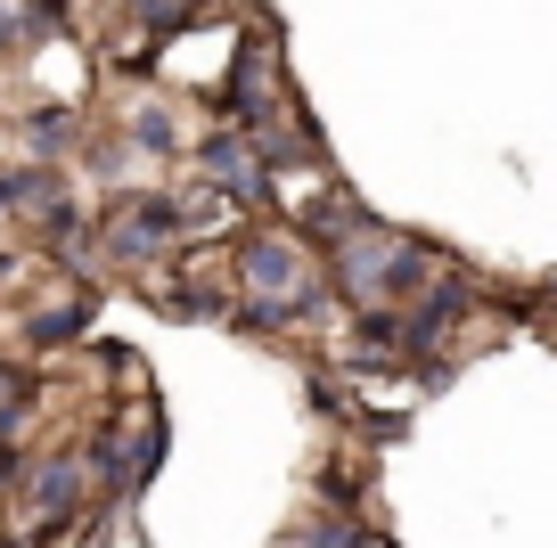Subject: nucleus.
Instances as JSON below:
<instances>
[{
    "instance_id": "10",
    "label": "nucleus",
    "mask_w": 557,
    "mask_h": 548,
    "mask_svg": "<svg viewBox=\"0 0 557 548\" xmlns=\"http://www.w3.org/2000/svg\"><path fill=\"white\" fill-rule=\"evenodd\" d=\"M66 132H74V115H66V107H50V115H34V123H25V139H34L41 155H50V148H66Z\"/></svg>"
},
{
    "instance_id": "5",
    "label": "nucleus",
    "mask_w": 557,
    "mask_h": 548,
    "mask_svg": "<svg viewBox=\"0 0 557 548\" xmlns=\"http://www.w3.org/2000/svg\"><path fill=\"white\" fill-rule=\"evenodd\" d=\"M197 164H206V180L222 197H238V205H271V172H262V155H255L246 132H206Z\"/></svg>"
},
{
    "instance_id": "3",
    "label": "nucleus",
    "mask_w": 557,
    "mask_h": 548,
    "mask_svg": "<svg viewBox=\"0 0 557 548\" xmlns=\"http://www.w3.org/2000/svg\"><path fill=\"white\" fill-rule=\"evenodd\" d=\"M181 229H189V222H181V197H123L115 222H107L99 238H107V254H115V262H139V271H148Z\"/></svg>"
},
{
    "instance_id": "7",
    "label": "nucleus",
    "mask_w": 557,
    "mask_h": 548,
    "mask_svg": "<svg viewBox=\"0 0 557 548\" xmlns=\"http://www.w3.org/2000/svg\"><path fill=\"white\" fill-rule=\"evenodd\" d=\"M50 213L58 205V172H0V213Z\"/></svg>"
},
{
    "instance_id": "2",
    "label": "nucleus",
    "mask_w": 557,
    "mask_h": 548,
    "mask_svg": "<svg viewBox=\"0 0 557 548\" xmlns=\"http://www.w3.org/2000/svg\"><path fill=\"white\" fill-rule=\"evenodd\" d=\"M238 287L255 295V303H287V311H296L304 295L320 287V278L304 271L296 238H271V229H255V238H238Z\"/></svg>"
},
{
    "instance_id": "6",
    "label": "nucleus",
    "mask_w": 557,
    "mask_h": 548,
    "mask_svg": "<svg viewBox=\"0 0 557 548\" xmlns=\"http://www.w3.org/2000/svg\"><path fill=\"white\" fill-rule=\"evenodd\" d=\"M83 327H90V295H74V303H58V311H34V320H25V344L50 352V344H74Z\"/></svg>"
},
{
    "instance_id": "9",
    "label": "nucleus",
    "mask_w": 557,
    "mask_h": 548,
    "mask_svg": "<svg viewBox=\"0 0 557 548\" xmlns=\"http://www.w3.org/2000/svg\"><path fill=\"white\" fill-rule=\"evenodd\" d=\"M173 139H181V132H173V115H164V107H139V115H132V148H157V155H164Z\"/></svg>"
},
{
    "instance_id": "8",
    "label": "nucleus",
    "mask_w": 557,
    "mask_h": 548,
    "mask_svg": "<svg viewBox=\"0 0 557 548\" xmlns=\"http://www.w3.org/2000/svg\"><path fill=\"white\" fill-rule=\"evenodd\" d=\"M197 9H206V0H132V25H148L157 41H173V34H189Z\"/></svg>"
},
{
    "instance_id": "1",
    "label": "nucleus",
    "mask_w": 557,
    "mask_h": 548,
    "mask_svg": "<svg viewBox=\"0 0 557 548\" xmlns=\"http://www.w3.org/2000/svg\"><path fill=\"white\" fill-rule=\"evenodd\" d=\"M418 287H426V246L418 238L369 229V238L336 246V295L345 303H410Z\"/></svg>"
},
{
    "instance_id": "11",
    "label": "nucleus",
    "mask_w": 557,
    "mask_h": 548,
    "mask_svg": "<svg viewBox=\"0 0 557 548\" xmlns=\"http://www.w3.org/2000/svg\"><path fill=\"white\" fill-rule=\"evenodd\" d=\"M541 295H549V303H557V271H549V278H541Z\"/></svg>"
},
{
    "instance_id": "4",
    "label": "nucleus",
    "mask_w": 557,
    "mask_h": 548,
    "mask_svg": "<svg viewBox=\"0 0 557 548\" xmlns=\"http://www.w3.org/2000/svg\"><path fill=\"white\" fill-rule=\"evenodd\" d=\"M17 491H25V508H34L50 532H66L74 515H83V499H90V459H74V450H50V459H41L34 475L17 483Z\"/></svg>"
}]
</instances>
